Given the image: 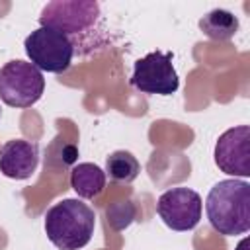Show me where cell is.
<instances>
[{
  "label": "cell",
  "mask_w": 250,
  "mask_h": 250,
  "mask_svg": "<svg viewBox=\"0 0 250 250\" xmlns=\"http://www.w3.org/2000/svg\"><path fill=\"white\" fill-rule=\"evenodd\" d=\"M205 211L209 225L223 236L250 230V184L244 180H221L207 195Z\"/></svg>",
  "instance_id": "6da1fadb"
},
{
  "label": "cell",
  "mask_w": 250,
  "mask_h": 250,
  "mask_svg": "<svg viewBox=\"0 0 250 250\" xmlns=\"http://www.w3.org/2000/svg\"><path fill=\"white\" fill-rule=\"evenodd\" d=\"M96 227L94 209L80 199H62L45 213V232L61 250L84 248Z\"/></svg>",
  "instance_id": "7a4b0ae2"
},
{
  "label": "cell",
  "mask_w": 250,
  "mask_h": 250,
  "mask_svg": "<svg viewBox=\"0 0 250 250\" xmlns=\"http://www.w3.org/2000/svg\"><path fill=\"white\" fill-rule=\"evenodd\" d=\"M23 47L29 62L35 68L55 74L68 70L74 57V41L62 31L47 25H39L35 31H31L25 37Z\"/></svg>",
  "instance_id": "3957f363"
},
{
  "label": "cell",
  "mask_w": 250,
  "mask_h": 250,
  "mask_svg": "<svg viewBox=\"0 0 250 250\" xmlns=\"http://www.w3.org/2000/svg\"><path fill=\"white\" fill-rule=\"evenodd\" d=\"M45 92V78L27 61H10L0 68V100L10 107H31Z\"/></svg>",
  "instance_id": "277c9868"
},
{
  "label": "cell",
  "mask_w": 250,
  "mask_h": 250,
  "mask_svg": "<svg viewBox=\"0 0 250 250\" xmlns=\"http://www.w3.org/2000/svg\"><path fill=\"white\" fill-rule=\"evenodd\" d=\"M100 18V4L94 0H55L39 16V23L62 31L70 39L94 29Z\"/></svg>",
  "instance_id": "5b68a950"
},
{
  "label": "cell",
  "mask_w": 250,
  "mask_h": 250,
  "mask_svg": "<svg viewBox=\"0 0 250 250\" xmlns=\"http://www.w3.org/2000/svg\"><path fill=\"white\" fill-rule=\"evenodd\" d=\"M131 84L145 94H174L180 86V78L172 64V53L152 51L139 59L133 68Z\"/></svg>",
  "instance_id": "8992f818"
},
{
  "label": "cell",
  "mask_w": 250,
  "mask_h": 250,
  "mask_svg": "<svg viewBox=\"0 0 250 250\" xmlns=\"http://www.w3.org/2000/svg\"><path fill=\"white\" fill-rule=\"evenodd\" d=\"M201 195L189 188L166 189L156 201V213L162 219V223L178 232L195 229L201 219Z\"/></svg>",
  "instance_id": "52a82bcc"
},
{
  "label": "cell",
  "mask_w": 250,
  "mask_h": 250,
  "mask_svg": "<svg viewBox=\"0 0 250 250\" xmlns=\"http://www.w3.org/2000/svg\"><path fill=\"white\" fill-rule=\"evenodd\" d=\"M215 164L229 176H250V127L238 125L227 129L215 145Z\"/></svg>",
  "instance_id": "ba28073f"
},
{
  "label": "cell",
  "mask_w": 250,
  "mask_h": 250,
  "mask_svg": "<svg viewBox=\"0 0 250 250\" xmlns=\"http://www.w3.org/2000/svg\"><path fill=\"white\" fill-rule=\"evenodd\" d=\"M39 164L37 143L12 139L0 146V172L12 180H27Z\"/></svg>",
  "instance_id": "9c48e42d"
},
{
  "label": "cell",
  "mask_w": 250,
  "mask_h": 250,
  "mask_svg": "<svg viewBox=\"0 0 250 250\" xmlns=\"http://www.w3.org/2000/svg\"><path fill=\"white\" fill-rule=\"evenodd\" d=\"M70 186L80 197L94 199L105 188V172L92 162H80L70 172Z\"/></svg>",
  "instance_id": "30bf717a"
},
{
  "label": "cell",
  "mask_w": 250,
  "mask_h": 250,
  "mask_svg": "<svg viewBox=\"0 0 250 250\" xmlns=\"http://www.w3.org/2000/svg\"><path fill=\"white\" fill-rule=\"evenodd\" d=\"M199 29L215 41H227L230 37L236 35L238 31V18L223 8H215L211 12H207L201 20H199Z\"/></svg>",
  "instance_id": "8fae6325"
},
{
  "label": "cell",
  "mask_w": 250,
  "mask_h": 250,
  "mask_svg": "<svg viewBox=\"0 0 250 250\" xmlns=\"http://www.w3.org/2000/svg\"><path fill=\"white\" fill-rule=\"evenodd\" d=\"M104 172H105V176H109L111 182L131 184L139 176L141 164L133 156V152H129V150H113L105 158V170Z\"/></svg>",
  "instance_id": "7c38bea8"
},
{
  "label": "cell",
  "mask_w": 250,
  "mask_h": 250,
  "mask_svg": "<svg viewBox=\"0 0 250 250\" xmlns=\"http://www.w3.org/2000/svg\"><path fill=\"white\" fill-rule=\"evenodd\" d=\"M133 219H135V207L131 201H117L115 205H111L107 209V221L117 230L129 227Z\"/></svg>",
  "instance_id": "4fadbf2b"
}]
</instances>
